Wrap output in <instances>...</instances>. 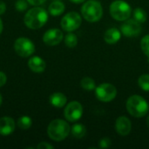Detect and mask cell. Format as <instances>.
Instances as JSON below:
<instances>
[{
  "instance_id": "cell-1",
  "label": "cell",
  "mask_w": 149,
  "mask_h": 149,
  "mask_svg": "<svg viewBox=\"0 0 149 149\" xmlns=\"http://www.w3.org/2000/svg\"><path fill=\"white\" fill-rule=\"evenodd\" d=\"M48 21V13L47 11L41 7H34L30 9L24 15V24L31 29L38 30L43 27Z\"/></svg>"
},
{
  "instance_id": "cell-2",
  "label": "cell",
  "mask_w": 149,
  "mask_h": 149,
  "mask_svg": "<svg viewBox=\"0 0 149 149\" xmlns=\"http://www.w3.org/2000/svg\"><path fill=\"white\" fill-rule=\"evenodd\" d=\"M126 108L131 116L134 118H142L148 113L149 104L142 96L132 95L126 102Z\"/></svg>"
},
{
  "instance_id": "cell-3",
  "label": "cell",
  "mask_w": 149,
  "mask_h": 149,
  "mask_svg": "<svg viewBox=\"0 0 149 149\" xmlns=\"http://www.w3.org/2000/svg\"><path fill=\"white\" fill-rule=\"evenodd\" d=\"M71 132V127L68 122L61 120L56 119L50 122L47 127V134L50 139L54 141H62L69 135Z\"/></svg>"
},
{
  "instance_id": "cell-4",
  "label": "cell",
  "mask_w": 149,
  "mask_h": 149,
  "mask_svg": "<svg viewBox=\"0 0 149 149\" xmlns=\"http://www.w3.org/2000/svg\"><path fill=\"white\" fill-rule=\"evenodd\" d=\"M81 15L89 23L98 22L103 16V7L96 0H88L84 2L81 7Z\"/></svg>"
},
{
  "instance_id": "cell-5",
  "label": "cell",
  "mask_w": 149,
  "mask_h": 149,
  "mask_svg": "<svg viewBox=\"0 0 149 149\" xmlns=\"http://www.w3.org/2000/svg\"><path fill=\"white\" fill-rule=\"evenodd\" d=\"M109 11L111 17L113 19L123 22L130 18L132 14V8L127 2L123 0H116L110 4Z\"/></svg>"
},
{
  "instance_id": "cell-6",
  "label": "cell",
  "mask_w": 149,
  "mask_h": 149,
  "mask_svg": "<svg viewBox=\"0 0 149 149\" xmlns=\"http://www.w3.org/2000/svg\"><path fill=\"white\" fill-rule=\"evenodd\" d=\"M96 98L101 102H111L117 96L116 87L110 83H102L95 88Z\"/></svg>"
},
{
  "instance_id": "cell-7",
  "label": "cell",
  "mask_w": 149,
  "mask_h": 149,
  "mask_svg": "<svg viewBox=\"0 0 149 149\" xmlns=\"http://www.w3.org/2000/svg\"><path fill=\"white\" fill-rule=\"evenodd\" d=\"M82 24L81 16L76 11H70L66 13L60 21L62 29L67 32H72L79 29Z\"/></svg>"
},
{
  "instance_id": "cell-8",
  "label": "cell",
  "mask_w": 149,
  "mask_h": 149,
  "mask_svg": "<svg viewBox=\"0 0 149 149\" xmlns=\"http://www.w3.org/2000/svg\"><path fill=\"white\" fill-rule=\"evenodd\" d=\"M14 50L20 57L27 58L35 52V45L29 38L20 37L17 38L14 43Z\"/></svg>"
},
{
  "instance_id": "cell-9",
  "label": "cell",
  "mask_w": 149,
  "mask_h": 149,
  "mask_svg": "<svg viewBox=\"0 0 149 149\" xmlns=\"http://www.w3.org/2000/svg\"><path fill=\"white\" fill-rule=\"evenodd\" d=\"M141 24L134 18H128L123 21V24L120 25L121 34L127 38L137 37L141 33Z\"/></svg>"
},
{
  "instance_id": "cell-10",
  "label": "cell",
  "mask_w": 149,
  "mask_h": 149,
  "mask_svg": "<svg viewBox=\"0 0 149 149\" xmlns=\"http://www.w3.org/2000/svg\"><path fill=\"white\" fill-rule=\"evenodd\" d=\"M83 115V107L79 101H71L64 110V116L69 122L78 121Z\"/></svg>"
},
{
  "instance_id": "cell-11",
  "label": "cell",
  "mask_w": 149,
  "mask_h": 149,
  "mask_svg": "<svg viewBox=\"0 0 149 149\" xmlns=\"http://www.w3.org/2000/svg\"><path fill=\"white\" fill-rule=\"evenodd\" d=\"M64 38V34L61 30L52 28L46 31L43 36V41L45 45L50 46H55L61 43Z\"/></svg>"
},
{
  "instance_id": "cell-12",
  "label": "cell",
  "mask_w": 149,
  "mask_h": 149,
  "mask_svg": "<svg viewBox=\"0 0 149 149\" xmlns=\"http://www.w3.org/2000/svg\"><path fill=\"white\" fill-rule=\"evenodd\" d=\"M115 130L120 136H127L132 130L131 120L126 116H120L115 121Z\"/></svg>"
},
{
  "instance_id": "cell-13",
  "label": "cell",
  "mask_w": 149,
  "mask_h": 149,
  "mask_svg": "<svg viewBox=\"0 0 149 149\" xmlns=\"http://www.w3.org/2000/svg\"><path fill=\"white\" fill-rule=\"evenodd\" d=\"M15 130V121L10 117H2L0 119V134L8 136Z\"/></svg>"
},
{
  "instance_id": "cell-14",
  "label": "cell",
  "mask_w": 149,
  "mask_h": 149,
  "mask_svg": "<svg viewBox=\"0 0 149 149\" xmlns=\"http://www.w3.org/2000/svg\"><path fill=\"white\" fill-rule=\"evenodd\" d=\"M28 66L33 72L41 73L45 70L46 64L42 58L38 56H34L28 60Z\"/></svg>"
},
{
  "instance_id": "cell-15",
  "label": "cell",
  "mask_w": 149,
  "mask_h": 149,
  "mask_svg": "<svg viewBox=\"0 0 149 149\" xmlns=\"http://www.w3.org/2000/svg\"><path fill=\"white\" fill-rule=\"evenodd\" d=\"M121 38V31L120 30L112 27L106 31L104 34V40L108 45H115L120 41Z\"/></svg>"
},
{
  "instance_id": "cell-16",
  "label": "cell",
  "mask_w": 149,
  "mask_h": 149,
  "mask_svg": "<svg viewBox=\"0 0 149 149\" xmlns=\"http://www.w3.org/2000/svg\"><path fill=\"white\" fill-rule=\"evenodd\" d=\"M50 104L56 108H62L67 102L66 96L62 93H54L49 98Z\"/></svg>"
},
{
  "instance_id": "cell-17",
  "label": "cell",
  "mask_w": 149,
  "mask_h": 149,
  "mask_svg": "<svg viewBox=\"0 0 149 149\" xmlns=\"http://www.w3.org/2000/svg\"><path fill=\"white\" fill-rule=\"evenodd\" d=\"M65 10V6L64 3L61 1H53L52 3H50L48 7V11L49 13L53 16V17H58L60 16Z\"/></svg>"
},
{
  "instance_id": "cell-18",
  "label": "cell",
  "mask_w": 149,
  "mask_h": 149,
  "mask_svg": "<svg viewBox=\"0 0 149 149\" xmlns=\"http://www.w3.org/2000/svg\"><path fill=\"white\" fill-rule=\"evenodd\" d=\"M71 133L72 136L76 139L83 138L86 134V127L80 123H76L71 127Z\"/></svg>"
},
{
  "instance_id": "cell-19",
  "label": "cell",
  "mask_w": 149,
  "mask_h": 149,
  "mask_svg": "<svg viewBox=\"0 0 149 149\" xmlns=\"http://www.w3.org/2000/svg\"><path fill=\"white\" fill-rule=\"evenodd\" d=\"M133 17H134V19H135L141 24L145 23L148 19V14L146 10L141 7H137L133 10Z\"/></svg>"
},
{
  "instance_id": "cell-20",
  "label": "cell",
  "mask_w": 149,
  "mask_h": 149,
  "mask_svg": "<svg viewBox=\"0 0 149 149\" xmlns=\"http://www.w3.org/2000/svg\"><path fill=\"white\" fill-rule=\"evenodd\" d=\"M80 86L86 91H93L96 88V83L90 77H84L80 80Z\"/></svg>"
},
{
  "instance_id": "cell-21",
  "label": "cell",
  "mask_w": 149,
  "mask_h": 149,
  "mask_svg": "<svg viewBox=\"0 0 149 149\" xmlns=\"http://www.w3.org/2000/svg\"><path fill=\"white\" fill-rule=\"evenodd\" d=\"M17 127L22 130H27L29 129L32 125V120L29 116H22L20 117L17 121Z\"/></svg>"
},
{
  "instance_id": "cell-22",
  "label": "cell",
  "mask_w": 149,
  "mask_h": 149,
  "mask_svg": "<svg viewBox=\"0 0 149 149\" xmlns=\"http://www.w3.org/2000/svg\"><path fill=\"white\" fill-rule=\"evenodd\" d=\"M64 40L65 45L69 48H74L78 45V37L72 32H69L68 34H66L64 38Z\"/></svg>"
},
{
  "instance_id": "cell-23",
  "label": "cell",
  "mask_w": 149,
  "mask_h": 149,
  "mask_svg": "<svg viewBox=\"0 0 149 149\" xmlns=\"http://www.w3.org/2000/svg\"><path fill=\"white\" fill-rule=\"evenodd\" d=\"M140 88L145 92H149V74H142L138 79Z\"/></svg>"
},
{
  "instance_id": "cell-24",
  "label": "cell",
  "mask_w": 149,
  "mask_h": 149,
  "mask_svg": "<svg viewBox=\"0 0 149 149\" xmlns=\"http://www.w3.org/2000/svg\"><path fill=\"white\" fill-rule=\"evenodd\" d=\"M141 49L143 53L149 58V34L145 35L141 39Z\"/></svg>"
},
{
  "instance_id": "cell-25",
  "label": "cell",
  "mask_w": 149,
  "mask_h": 149,
  "mask_svg": "<svg viewBox=\"0 0 149 149\" xmlns=\"http://www.w3.org/2000/svg\"><path fill=\"white\" fill-rule=\"evenodd\" d=\"M112 146V141L108 137H104L99 141L98 148H109Z\"/></svg>"
},
{
  "instance_id": "cell-26",
  "label": "cell",
  "mask_w": 149,
  "mask_h": 149,
  "mask_svg": "<svg viewBox=\"0 0 149 149\" xmlns=\"http://www.w3.org/2000/svg\"><path fill=\"white\" fill-rule=\"evenodd\" d=\"M27 0H17L16 3H15V8L17 11H24L27 7H28V3H27Z\"/></svg>"
},
{
  "instance_id": "cell-27",
  "label": "cell",
  "mask_w": 149,
  "mask_h": 149,
  "mask_svg": "<svg viewBox=\"0 0 149 149\" xmlns=\"http://www.w3.org/2000/svg\"><path fill=\"white\" fill-rule=\"evenodd\" d=\"M37 148L38 149H53L54 147L51 144H49L48 142H40L38 146H37Z\"/></svg>"
},
{
  "instance_id": "cell-28",
  "label": "cell",
  "mask_w": 149,
  "mask_h": 149,
  "mask_svg": "<svg viewBox=\"0 0 149 149\" xmlns=\"http://www.w3.org/2000/svg\"><path fill=\"white\" fill-rule=\"evenodd\" d=\"M6 81H7V76H6V74L3 72H1L0 71V87L3 86L6 84Z\"/></svg>"
},
{
  "instance_id": "cell-29",
  "label": "cell",
  "mask_w": 149,
  "mask_h": 149,
  "mask_svg": "<svg viewBox=\"0 0 149 149\" xmlns=\"http://www.w3.org/2000/svg\"><path fill=\"white\" fill-rule=\"evenodd\" d=\"M46 0H27V2L31 4V5H34V6H38L42 3H44Z\"/></svg>"
},
{
  "instance_id": "cell-30",
  "label": "cell",
  "mask_w": 149,
  "mask_h": 149,
  "mask_svg": "<svg viewBox=\"0 0 149 149\" xmlns=\"http://www.w3.org/2000/svg\"><path fill=\"white\" fill-rule=\"evenodd\" d=\"M6 10V4L3 1H0V15L3 14Z\"/></svg>"
},
{
  "instance_id": "cell-31",
  "label": "cell",
  "mask_w": 149,
  "mask_h": 149,
  "mask_svg": "<svg viewBox=\"0 0 149 149\" xmlns=\"http://www.w3.org/2000/svg\"><path fill=\"white\" fill-rule=\"evenodd\" d=\"M72 3H77V4H79V3H84V2H86V0H70Z\"/></svg>"
},
{
  "instance_id": "cell-32",
  "label": "cell",
  "mask_w": 149,
  "mask_h": 149,
  "mask_svg": "<svg viewBox=\"0 0 149 149\" xmlns=\"http://www.w3.org/2000/svg\"><path fill=\"white\" fill-rule=\"evenodd\" d=\"M3 22H2V19L0 18V34L2 33V31H3Z\"/></svg>"
},
{
  "instance_id": "cell-33",
  "label": "cell",
  "mask_w": 149,
  "mask_h": 149,
  "mask_svg": "<svg viewBox=\"0 0 149 149\" xmlns=\"http://www.w3.org/2000/svg\"><path fill=\"white\" fill-rule=\"evenodd\" d=\"M147 126H148V127L149 128V115L148 116V118H147Z\"/></svg>"
},
{
  "instance_id": "cell-34",
  "label": "cell",
  "mask_w": 149,
  "mask_h": 149,
  "mask_svg": "<svg viewBox=\"0 0 149 149\" xmlns=\"http://www.w3.org/2000/svg\"><path fill=\"white\" fill-rule=\"evenodd\" d=\"M2 101H3V98H2V95L0 94V106L2 105Z\"/></svg>"
},
{
  "instance_id": "cell-35",
  "label": "cell",
  "mask_w": 149,
  "mask_h": 149,
  "mask_svg": "<svg viewBox=\"0 0 149 149\" xmlns=\"http://www.w3.org/2000/svg\"><path fill=\"white\" fill-rule=\"evenodd\" d=\"M148 62H149V58H148Z\"/></svg>"
}]
</instances>
